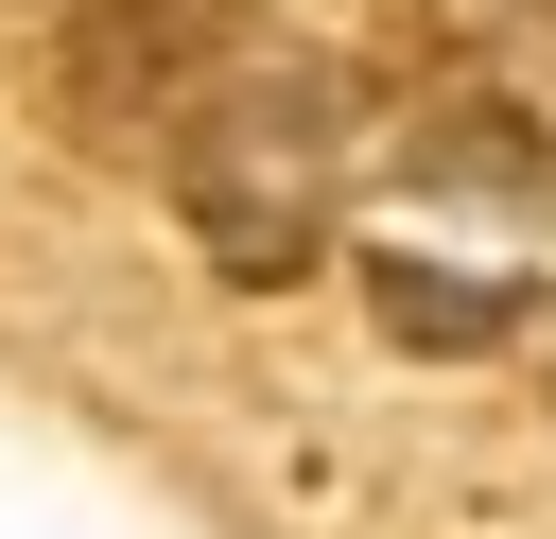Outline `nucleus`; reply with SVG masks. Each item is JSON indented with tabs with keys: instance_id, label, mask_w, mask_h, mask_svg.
<instances>
[{
	"instance_id": "obj_1",
	"label": "nucleus",
	"mask_w": 556,
	"mask_h": 539,
	"mask_svg": "<svg viewBox=\"0 0 556 539\" xmlns=\"http://www.w3.org/2000/svg\"><path fill=\"white\" fill-rule=\"evenodd\" d=\"M348 139H365V87L330 52H226L191 104H174V209L226 278H295L348 209Z\"/></svg>"
},
{
	"instance_id": "obj_2",
	"label": "nucleus",
	"mask_w": 556,
	"mask_h": 539,
	"mask_svg": "<svg viewBox=\"0 0 556 539\" xmlns=\"http://www.w3.org/2000/svg\"><path fill=\"white\" fill-rule=\"evenodd\" d=\"M243 17H261V0H70V35H52L70 122H156V104H191V70L243 52Z\"/></svg>"
},
{
	"instance_id": "obj_3",
	"label": "nucleus",
	"mask_w": 556,
	"mask_h": 539,
	"mask_svg": "<svg viewBox=\"0 0 556 539\" xmlns=\"http://www.w3.org/2000/svg\"><path fill=\"white\" fill-rule=\"evenodd\" d=\"M365 313H382L400 348L469 365V348H504V330H521L539 296H521V278H452V261H400V243H382V261H365Z\"/></svg>"
},
{
	"instance_id": "obj_4",
	"label": "nucleus",
	"mask_w": 556,
	"mask_h": 539,
	"mask_svg": "<svg viewBox=\"0 0 556 539\" xmlns=\"http://www.w3.org/2000/svg\"><path fill=\"white\" fill-rule=\"evenodd\" d=\"M521 156H539V139H521L504 104H434L400 174H417V191H521Z\"/></svg>"
}]
</instances>
